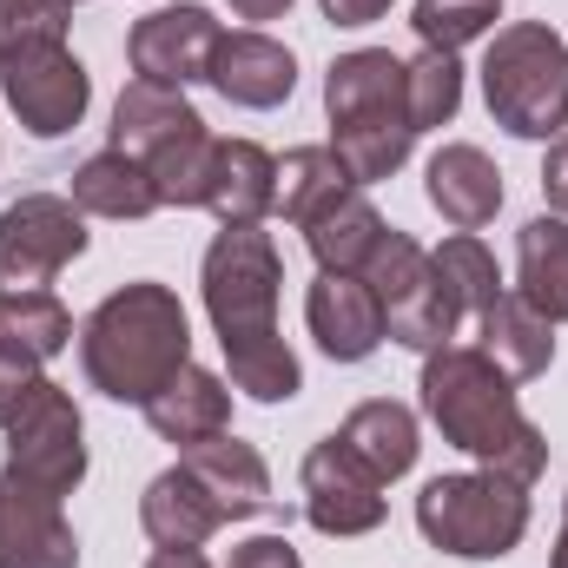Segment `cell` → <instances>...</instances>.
<instances>
[{"instance_id":"obj_1","label":"cell","mask_w":568,"mask_h":568,"mask_svg":"<svg viewBox=\"0 0 568 568\" xmlns=\"http://www.w3.org/2000/svg\"><path fill=\"white\" fill-rule=\"evenodd\" d=\"M278 245L258 225H225L205 252V311L225 344L232 384L252 404H291L304 390V371L278 337Z\"/></svg>"},{"instance_id":"obj_2","label":"cell","mask_w":568,"mask_h":568,"mask_svg":"<svg viewBox=\"0 0 568 568\" xmlns=\"http://www.w3.org/2000/svg\"><path fill=\"white\" fill-rule=\"evenodd\" d=\"M424 410L443 443H456L483 469H503L516 483H536L549 469V443L523 417L516 377H503L476 344H443L424 357Z\"/></svg>"},{"instance_id":"obj_3","label":"cell","mask_w":568,"mask_h":568,"mask_svg":"<svg viewBox=\"0 0 568 568\" xmlns=\"http://www.w3.org/2000/svg\"><path fill=\"white\" fill-rule=\"evenodd\" d=\"M80 364L100 397L113 404H152L185 364H192V324L179 291L165 284H126L80 324Z\"/></svg>"},{"instance_id":"obj_4","label":"cell","mask_w":568,"mask_h":568,"mask_svg":"<svg viewBox=\"0 0 568 568\" xmlns=\"http://www.w3.org/2000/svg\"><path fill=\"white\" fill-rule=\"evenodd\" d=\"M324 113H331V152L344 159V172L357 185L390 179L410 159V145H417L410 93H404V60L384 53V47H357V53L331 60Z\"/></svg>"},{"instance_id":"obj_5","label":"cell","mask_w":568,"mask_h":568,"mask_svg":"<svg viewBox=\"0 0 568 568\" xmlns=\"http://www.w3.org/2000/svg\"><path fill=\"white\" fill-rule=\"evenodd\" d=\"M483 100L516 140H556L568 126V40L542 20H516L489 40Z\"/></svg>"},{"instance_id":"obj_6","label":"cell","mask_w":568,"mask_h":568,"mask_svg":"<svg viewBox=\"0 0 568 568\" xmlns=\"http://www.w3.org/2000/svg\"><path fill=\"white\" fill-rule=\"evenodd\" d=\"M417 529L429 549L463 556V562H496L529 536V483L503 469H469V476H436L417 496Z\"/></svg>"},{"instance_id":"obj_7","label":"cell","mask_w":568,"mask_h":568,"mask_svg":"<svg viewBox=\"0 0 568 568\" xmlns=\"http://www.w3.org/2000/svg\"><path fill=\"white\" fill-rule=\"evenodd\" d=\"M0 429H7V469L20 483L47 489L60 503L80 489V476H87V424H80V410H73V397L60 384L40 377V390Z\"/></svg>"},{"instance_id":"obj_8","label":"cell","mask_w":568,"mask_h":568,"mask_svg":"<svg viewBox=\"0 0 568 568\" xmlns=\"http://www.w3.org/2000/svg\"><path fill=\"white\" fill-rule=\"evenodd\" d=\"M80 252H87V219L73 199H53V192L13 199L0 212V297L47 291Z\"/></svg>"},{"instance_id":"obj_9","label":"cell","mask_w":568,"mask_h":568,"mask_svg":"<svg viewBox=\"0 0 568 568\" xmlns=\"http://www.w3.org/2000/svg\"><path fill=\"white\" fill-rule=\"evenodd\" d=\"M0 93H7V106L20 113V126L33 140H60L87 120L93 80L67 53V40H27V47L0 53Z\"/></svg>"},{"instance_id":"obj_10","label":"cell","mask_w":568,"mask_h":568,"mask_svg":"<svg viewBox=\"0 0 568 568\" xmlns=\"http://www.w3.org/2000/svg\"><path fill=\"white\" fill-rule=\"evenodd\" d=\"M304 516L317 536H371L384 523V483L337 443L324 436L311 456H304Z\"/></svg>"},{"instance_id":"obj_11","label":"cell","mask_w":568,"mask_h":568,"mask_svg":"<svg viewBox=\"0 0 568 568\" xmlns=\"http://www.w3.org/2000/svg\"><path fill=\"white\" fill-rule=\"evenodd\" d=\"M219 40H225V27H219L205 7H159V13H145L140 27H133L126 53H133V73H140V80L185 93L192 80L212 73Z\"/></svg>"},{"instance_id":"obj_12","label":"cell","mask_w":568,"mask_h":568,"mask_svg":"<svg viewBox=\"0 0 568 568\" xmlns=\"http://www.w3.org/2000/svg\"><path fill=\"white\" fill-rule=\"evenodd\" d=\"M0 568H80V542L60 516V496L0 469Z\"/></svg>"},{"instance_id":"obj_13","label":"cell","mask_w":568,"mask_h":568,"mask_svg":"<svg viewBox=\"0 0 568 568\" xmlns=\"http://www.w3.org/2000/svg\"><path fill=\"white\" fill-rule=\"evenodd\" d=\"M304 317H311V337L331 364H364L384 344V304L351 272H317L311 297H304Z\"/></svg>"},{"instance_id":"obj_14","label":"cell","mask_w":568,"mask_h":568,"mask_svg":"<svg viewBox=\"0 0 568 568\" xmlns=\"http://www.w3.org/2000/svg\"><path fill=\"white\" fill-rule=\"evenodd\" d=\"M205 80H212L232 106L272 113V106L291 100V87H297V60H291V47L265 40V33H225Z\"/></svg>"},{"instance_id":"obj_15","label":"cell","mask_w":568,"mask_h":568,"mask_svg":"<svg viewBox=\"0 0 568 568\" xmlns=\"http://www.w3.org/2000/svg\"><path fill=\"white\" fill-rule=\"evenodd\" d=\"M476 351L503 371V377H516V384H529V377H542L549 364H556V324L523 297V291H503L489 311H476Z\"/></svg>"},{"instance_id":"obj_16","label":"cell","mask_w":568,"mask_h":568,"mask_svg":"<svg viewBox=\"0 0 568 568\" xmlns=\"http://www.w3.org/2000/svg\"><path fill=\"white\" fill-rule=\"evenodd\" d=\"M205 205L219 212V225H258L265 212H278V159L258 140H219L205 172Z\"/></svg>"},{"instance_id":"obj_17","label":"cell","mask_w":568,"mask_h":568,"mask_svg":"<svg viewBox=\"0 0 568 568\" xmlns=\"http://www.w3.org/2000/svg\"><path fill=\"white\" fill-rule=\"evenodd\" d=\"M140 523H145V536H152L159 549H199L205 536L225 529V509L212 503V489H205V483L185 469V456H179L172 469H159V476L145 483Z\"/></svg>"},{"instance_id":"obj_18","label":"cell","mask_w":568,"mask_h":568,"mask_svg":"<svg viewBox=\"0 0 568 568\" xmlns=\"http://www.w3.org/2000/svg\"><path fill=\"white\" fill-rule=\"evenodd\" d=\"M429 205L456 232H483L503 212V172L483 145H443L429 159Z\"/></svg>"},{"instance_id":"obj_19","label":"cell","mask_w":568,"mask_h":568,"mask_svg":"<svg viewBox=\"0 0 568 568\" xmlns=\"http://www.w3.org/2000/svg\"><path fill=\"white\" fill-rule=\"evenodd\" d=\"M185 469L212 489V503L225 509V523H245L258 509H272V469L252 443H239L232 429L212 436V443H192L185 449Z\"/></svg>"},{"instance_id":"obj_20","label":"cell","mask_w":568,"mask_h":568,"mask_svg":"<svg viewBox=\"0 0 568 568\" xmlns=\"http://www.w3.org/2000/svg\"><path fill=\"white\" fill-rule=\"evenodd\" d=\"M145 424L159 429L165 443H179V449L212 443V436H225V429H232V390H225V377H212V371L185 364V371H179V377L145 404Z\"/></svg>"},{"instance_id":"obj_21","label":"cell","mask_w":568,"mask_h":568,"mask_svg":"<svg viewBox=\"0 0 568 568\" xmlns=\"http://www.w3.org/2000/svg\"><path fill=\"white\" fill-rule=\"evenodd\" d=\"M337 443L377 476V483H397V476H410L417 469V417L404 410V404H390V397H371V404H357L344 429H337Z\"/></svg>"},{"instance_id":"obj_22","label":"cell","mask_w":568,"mask_h":568,"mask_svg":"<svg viewBox=\"0 0 568 568\" xmlns=\"http://www.w3.org/2000/svg\"><path fill=\"white\" fill-rule=\"evenodd\" d=\"M73 205L93 212V219H152L159 212V185H152V172L133 152L106 145V152H93L73 172Z\"/></svg>"},{"instance_id":"obj_23","label":"cell","mask_w":568,"mask_h":568,"mask_svg":"<svg viewBox=\"0 0 568 568\" xmlns=\"http://www.w3.org/2000/svg\"><path fill=\"white\" fill-rule=\"evenodd\" d=\"M384 232H390V225L377 219V205H371L364 192H351V199H337L331 212H317V219L304 225V245H311L317 272H351V278H364V265H371V252H377Z\"/></svg>"},{"instance_id":"obj_24","label":"cell","mask_w":568,"mask_h":568,"mask_svg":"<svg viewBox=\"0 0 568 568\" xmlns=\"http://www.w3.org/2000/svg\"><path fill=\"white\" fill-rule=\"evenodd\" d=\"M357 192V179L344 172V159L331 152V145H291L278 159V212L304 232L317 212H331L337 199H351Z\"/></svg>"},{"instance_id":"obj_25","label":"cell","mask_w":568,"mask_h":568,"mask_svg":"<svg viewBox=\"0 0 568 568\" xmlns=\"http://www.w3.org/2000/svg\"><path fill=\"white\" fill-rule=\"evenodd\" d=\"M516 278H523V297L549 317V324H568V225L562 219H529L516 232Z\"/></svg>"},{"instance_id":"obj_26","label":"cell","mask_w":568,"mask_h":568,"mask_svg":"<svg viewBox=\"0 0 568 568\" xmlns=\"http://www.w3.org/2000/svg\"><path fill=\"white\" fill-rule=\"evenodd\" d=\"M0 344L47 364V357H60L73 344V317H67V304L53 291H13V297H0Z\"/></svg>"},{"instance_id":"obj_27","label":"cell","mask_w":568,"mask_h":568,"mask_svg":"<svg viewBox=\"0 0 568 568\" xmlns=\"http://www.w3.org/2000/svg\"><path fill=\"white\" fill-rule=\"evenodd\" d=\"M429 265H436V278L449 284V297H456V311H463V317H476V311H489V304L503 297V272H496V258L483 252V239H476V232L443 239V245L429 252Z\"/></svg>"},{"instance_id":"obj_28","label":"cell","mask_w":568,"mask_h":568,"mask_svg":"<svg viewBox=\"0 0 568 568\" xmlns=\"http://www.w3.org/2000/svg\"><path fill=\"white\" fill-rule=\"evenodd\" d=\"M404 93H410V126L429 133V126H449L456 120V106H463V67H456V53H417L410 67H404Z\"/></svg>"},{"instance_id":"obj_29","label":"cell","mask_w":568,"mask_h":568,"mask_svg":"<svg viewBox=\"0 0 568 568\" xmlns=\"http://www.w3.org/2000/svg\"><path fill=\"white\" fill-rule=\"evenodd\" d=\"M496 20H503L496 0H417V13H410V27H417V40H424L429 53H463Z\"/></svg>"},{"instance_id":"obj_30","label":"cell","mask_w":568,"mask_h":568,"mask_svg":"<svg viewBox=\"0 0 568 568\" xmlns=\"http://www.w3.org/2000/svg\"><path fill=\"white\" fill-rule=\"evenodd\" d=\"M73 0H0V53L27 40H67Z\"/></svg>"},{"instance_id":"obj_31","label":"cell","mask_w":568,"mask_h":568,"mask_svg":"<svg viewBox=\"0 0 568 568\" xmlns=\"http://www.w3.org/2000/svg\"><path fill=\"white\" fill-rule=\"evenodd\" d=\"M40 390V364L27 357V351H13V344H0V424L27 404Z\"/></svg>"},{"instance_id":"obj_32","label":"cell","mask_w":568,"mask_h":568,"mask_svg":"<svg viewBox=\"0 0 568 568\" xmlns=\"http://www.w3.org/2000/svg\"><path fill=\"white\" fill-rule=\"evenodd\" d=\"M232 568H304V562H297V549L284 536H252V542L232 549Z\"/></svg>"},{"instance_id":"obj_33","label":"cell","mask_w":568,"mask_h":568,"mask_svg":"<svg viewBox=\"0 0 568 568\" xmlns=\"http://www.w3.org/2000/svg\"><path fill=\"white\" fill-rule=\"evenodd\" d=\"M317 7H324V20H337V27H371V20L390 13V0H317Z\"/></svg>"},{"instance_id":"obj_34","label":"cell","mask_w":568,"mask_h":568,"mask_svg":"<svg viewBox=\"0 0 568 568\" xmlns=\"http://www.w3.org/2000/svg\"><path fill=\"white\" fill-rule=\"evenodd\" d=\"M542 192H549L556 212H568V140H556L549 159H542Z\"/></svg>"},{"instance_id":"obj_35","label":"cell","mask_w":568,"mask_h":568,"mask_svg":"<svg viewBox=\"0 0 568 568\" xmlns=\"http://www.w3.org/2000/svg\"><path fill=\"white\" fill-rule=\"evenodd\" d=\"M284 7H291V0H232V13H239V20H278Z\"/></svg>"},{"instance_id":"obj_36","label":"cell","mask_w":568,"mask_h":568,"mask_svg":"<svg viewBox=\"0 0 568 568\" xmlns=\"http://www.w3.org/2000/svg\"><path fill=\"white\" fill-rule=\"evenodd\" d=\"M145 568H212V562H205L199 549H159V556H152Z\"/></svg>"},{"instance_id":"obj_37","label":"cell","mask_w":568,"mask_h":568,"mask_svg":"<svg viewBox=\"0 0 568 568\" xmlns=\"http://www.w3.org/2000/svg\"><path fill=\"white\" fill-rule=\"evenodd\" d=\"M549 568H568V503H562V536H556V556H549Z\"/></svg>"},{"instance_id":"obj_38","label":"cell","mask_w":568,"mask_h":568,"mask_svg":"<svg viewBox=\"0 0 568 568\" xmlns=\"http://www.w3.org/2000/svg\"><path fill=\"white\" fill-rule=\"evenodd\" d=\"M73 7H80V0H73Z\"/></svg>"}]
</instances>
